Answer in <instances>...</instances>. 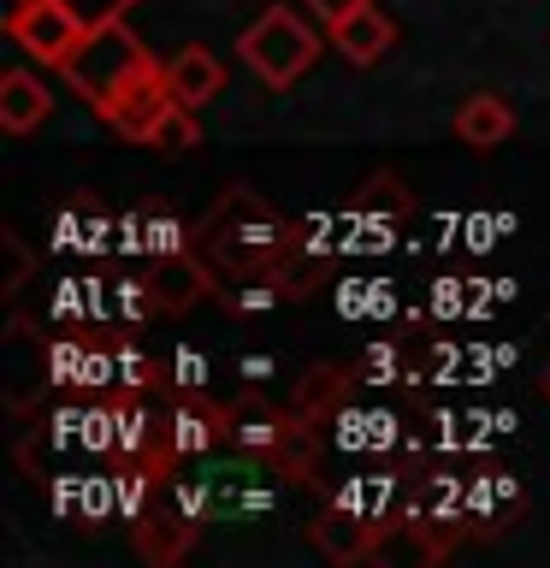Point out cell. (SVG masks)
<instances>
[{
    "instance_id": "obj_11",
    "label": "cell",
    "mask_w": 550,
    "mask_h": 568,
    "mask_svg": "<svg viewBox=\"0 0 550 568\" xmlns=\"http://www.w3.org/2000/svg\"><path fill=\"white\" fill-rule=\"evenodd\" d=\"M302 7H314V12H319V24H337V18H344V12L367 7V0H302Z\"/></svg>"
},
{
    "instance_id": "obj_1",
    "label": "cell",
    "mask_w": 550,
    "mask_h": 568,
    "mask_svg": "<svg viewBox=\"0 0 550 568\" xmlns=\"http://www.w3.org/2000/svg\"><path fill=\"white\" fill-rule=\"evenodd\" d=\"M160 65H166V60H154V53L142 48V36L124 24V18H106V24H89L78 36V48L65 53L60 78L78 89L95 113H106V106H113L136 78H149V71H160Z\"/></svg>"
},
{
    "instance_id": "obj_3",
    "label": "cell",
    "mask_w": 550,
    "mask_h": 568,
    "mask_svg": "<svg viewBox=\"0 0 550 568\" xmlns=\"http://www.w3.org/2000/svg\"><path fill=\"white\" fill-rule=\"evenodd\" d=\"M89 24L78 12L65 7V0H24L12 18H7V36L24 53H35V60H48V65H65V53L78 48V36Z\"/></svg>"
},
{
    "instance_id": "obj_8",
    "label": "cell",
    "mask_w": 550,
    "mask_h": 568,
    "mask_svg": "<svg viewBox=\"0 0 550 568\" xmlns=\"http://www.w3.org/2000/svg\"><path fill=\"white\" fill-rule=\"evenodd\" d=\"M515 131V113L503 95H468L456 106V136L468 142V149H497Z\"/></svg>"
},
{
    "instance_id": "obj_2",
    "label": "cell",
    "mask_w": 550,
    "mask_h": 568,
    "mask_svg": "<svg viewBox=\"0 0 550 568\" xmlns=\"http://www.w3.org/2000/svg\"><path fill=\"white\" fill-rule=\"evenodd\" d=\"M237 53L248 60V71H255L261 83L291 89L302 71L319 60V30L308 18H296L291 7H266L255 24L237 36Z\"/></svg>"
},
{
    "instance_id": "obj_4",
    "label": "cell",
    "mask_w": 550,
    "mask_h": 568,
    "mask_svg": "<svg viewBox=\"0 0 550 568\" xmlns=\"http://www.w3.org/2000/svg\"><path fill=\"white\" fill-rule=\"evenodd\" d=\"M172 106H177V95H172V83H166V65H160V71H149V78H136L101 119L113 124L124 142H142V149H149L154 131H160V119H166Z\"/></svg>"
},
{
    "instance_id": "obj_10",
    "label": "cell",
    "mask_w": 550,
    "mask_h": 568,
    "mask_svg": "<svg viewBox=\"0 0 550 568\" xmlns=\"http://www.w3.org/2000/svg\"><path fill=\"white\" fill-rule=\"evenodd\" d=\"M65 7L78 12L83 24H106V18H124V12L136 7V0H65Z\"/></svg>"
},
{
    "instance_id": "obj_9",
    "label": "cell",
    "mask_w": 550,
    "mask_h": 568,
    "mask_svg": "<svg viewBox=\"0 0 550 568\" xmlns=\"http://www.w3.org/2000/svg\"><path fill=\"white\" fill-rule=\"evenodd\" d=\"M202 142V124H195V106H172L166 119H160V131H154V142L149 149H160V154H184V149H195Z\"/></svg>"
},
{
    "instance_id": "obj_6",
    "label": "cell",
    "mask_w": 550,
    "mask_h": 568,
    "mask_svg": "<svg viewBox=\"0 0 550 568\" xmlns=\"http://www.w3.org/2000/svg\"><path fill=\"white\" fill-rule=\"evenodd\" d=\"M166 83H172L177 106H207L213 95H220V83H225V65H220L213 48L190 42V48H177L166 60Z\"/></svg>"
},
{
    "instance_id": "obj_7",
    "label": "cell",
    "mask_w": 550,
    "mask_h": 568,
    "mask_svg": "<svg viewBox=\"0 0 550 568\" xmlns=\"http://www.w3.org/2000/svg\"><path fill=\"white\" fill-rule=\"evenodd\" d=\"M48 83H35L30 71H7L0 78V124H7L12 136H30L35 124H48Z\"/></svg>"
},
{
    "instance_id": "obj_5",
    "label": "cell",
    "mask_w": 550,
    "mask_h": 568,
    "mask_svg": "<svg viewBox=\"0 0 550 568\" xmlns=\"http://www.w3.org/2000/svg\"><path fill=\"white\" fill-rule=\"evenodd\" d=\"M332 30V48L344 53L349 65H379L385 53H390V42H397V24L379 12V0H367V7H355V12H344L337 24H326Z\"/></svg>"
}]
</instances>
